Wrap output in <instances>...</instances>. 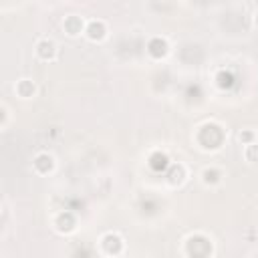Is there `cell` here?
<instances>
[{
	"instance_id": "6da1fadb",
	"label": "cell",
	"mask_w": 258,
	"mask_h": 258,
	"mask_svg": "<svg viewBox=\"0 0 258 258\" xmlns=\"http://www.w3.org/2000/svg\"><path fill=\"white\" fill-rule=\"evenodd\" d=\"M99 248L105 256L109 258H115V256H121L123 250H125V238L119 234V232H105L99 240Z\"/></svg>"
},
{
	"instance_id": "7a4b0ae2",
	"label": "cell",
	"mask_w": 258,
	"mask_h": 258,
	"mask_svg": "<svg viewBox=\"0 0 258 258\" xmlns=\"http://www.w3.org/2000/svg\"><path fill=\"white\" fill-rule=\"evenodd\" d=\"M34 54L40 62H54L58 58V44L50 36H42L34 44Z\"/></svg>"
},
{
	"instance_id": "3957f363",
	"label": "cell",
	"mask_w": 258,
	"mask_h": 258,
	"mask_svg": "<svg viewBox=\"0 0 258 258\" xmlns=\"http://www.w3.org/2000/svg\"><path fill=\"white\" fill-rule=\"evenodd\" d=\"M56 169V157L48 151H38L32 157V171L36 175H48Z\"/></svg>"
},
{
	"instance_id": "277c9868",
	"label": "cell",
	"mask_w": 258,
	"mask_h": 258,
	"mask_svg": "<svg viewBox=\"0 0 258 258\" xmlns=\"http://www.w3.org/2000/svg\"><path fill=\"white\" fill-rule=\"evenodd\" d=\"M109 36V26L103 18H93L85 26V38L91 42H103Z\"/></svg>"
},
{
	"instance_id": "5b68a950",
	"label": "cell",
	"mask_w": 258,
	"mask_h": 258,
	"mask_svg": "<svg viewBox=\"0 0 258 258\" xmlns=\"http://www.w3.org/2000/svg\"><path fill=\"white\" fill-rule=\"evenodd\" d=\"M145 50H147V54H149L151 58L161 60V58H165V56L169 54L171 46H169V40H167L165 36H159V34H157V36H151V38L147 40Z\"/></svg>"
},
{
	"instance_id": "8992f818",
	"label": "cell",
	"mask_w": 258,
	"mask_h": 258,
	"mask_svg": "<svg viewBox=\"0 0 258 258\" xmlns=\"http://www.w3.org/2000/svg\"><path fill=\"white\" fill-rule=\"evenodd\" d=\"M85 26H87V22H85V18L79 16V14H69V16L62 18V30H64V34L71 36V38H77V36L85 34Z\"/></svg>"
},
{
	"instance_id": "52a82bcc",
	"label": "cell",
	"mask_w": 258,
	"mask_h": 258,
	"mask_svg": "<svg viewBox=\"0 0 258 258\" xmlns=\"http://www.w3.org/2000/svg\"><path fill=\"white\" fill-rule=\"evenodd\" d=\"M52 226H54V230L58 234H64V236L67 234H73L77 230V218H75L73 212H60V214L54 216Z\"/></svg>"
},
{
	"instance_id": "ba28073f",
	"label": "cell",
	"mask_w": 258,
	"mask_h": 258,
	"mask_svg": "<svg viewBox=\"0 0 258 258\" xmlns=\"http://www.w3.org/2000/svg\"><path fill=\"white\" fill-rule=\"evenodd\" d=\"M14 93H16V97H20V99H34L36 97V93H38V87H36V83L32 81V79H28V77H22V79H18L16 83H14Z\"/></svg>"
},
{
	"instance_id": "9c48e42d",
	"label": "cell",
	"mask_w": 258,
	"mask_h": 258,
	"mask_svg": "<svg viewBox=\"0 0 258 258\" xmlns=\"http://www.w3.org/2000/svg\"><path fill=\"white\" fill-rule=\"evenodd\" d=\"M224 171L216 165H210V167H204L202 173H200V181L206 185V187H218L222 181H224Z\"/></svg>"
},
{
	"instance_id": "30bf717a",
	"label": "cell",
	"mask_w": 258,
	"mask_h": 258,
	"mask_svg": "<svg viewBox=\"0 0 258 258\" xmlns=\"http://www.w3.org/2000/svg\"><path fill=\"white\" fill-rule=\"evenodd\" d=\"M185 179H187V167L183 163H179V161L173 163L169 167V171H167V183L171 187H179V185L185 183Z\"/></svg>"
},
{
	"instance_id": "8fae6325",
	"label": "cell",
	"mask_w": 258,
	"mask_h": 258,
	"mask_svg": "<svg viewBox=\"0 0 258 258\" xmlns=\"http://www.w3.org/2000/svg\"><path fill=\"white\" fill-rule=\"evenodd\" d=\"M238 141L246 147V145H250V143L258 141V135H256V131H254V129H242V131L238 133Z\"/></svg>"
},
{
	"instance_id": "7c38bea8",
	"label": "cell",
	"mask_w": 258,
	"mask_h": 258,
	"mask_svg": "<svg viewBox=\"0 0 258 258\" xmlns=\"http://www.w3.org/2000/svg\"><path fill=\"white\" fill-rule=\"evenodd\" d=\"M244 159L248 163H258V141H254V143L244 147Z\"/></svg>"
},
{
	"instance_id": "4fadbf2b",
	"label": "cell",
	"mask_w": 258,
	"mask_h": 258,
	"mask_svg": "<svg viewBox=\"0 0 258 258\" xmlns=\"http://www.w3.org/2000/svg\"><path fill=\"white\" fill-rule=\"evenodd\" d=\"M0 115H2V119H0V129H2V131H6L8 121H10V111H8V107H6V105H0Z\"/></svg>"
},
{
	"instance_id": "5bb4252c",
	"label": "cell",
	"mask_w": 258,
	"mask_h": 258,
	"mask_svg": "<svg viewBox=\"0 0 258 258\" xmlns=\"http://www.w3.org/2000/svg\"><path fill=\"white\" fill-rule=\"evenodd\" d=\"M252 22H254V26L258 28V8L254 10V14H252Z\"/></svg>"
}]
</instances>
